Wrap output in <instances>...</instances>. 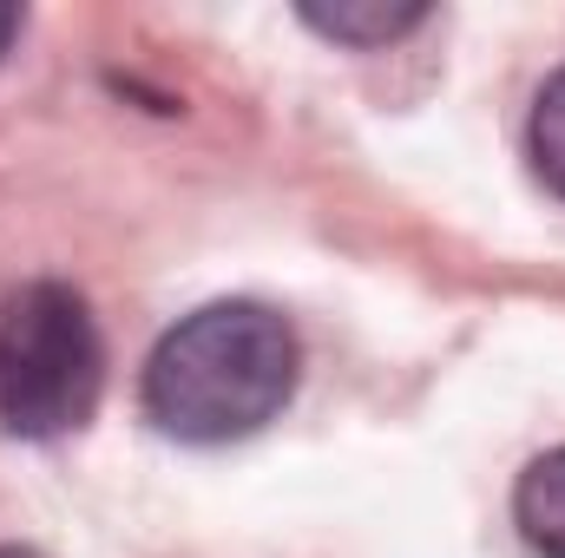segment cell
<instances>
[{
    "mask_svg": "<svg viewBox=\"0 0 565 558\" xmlns=\"http://www.w3.org/2000/svg\"><path fill=\"white\" fill-rule=\"evenodd\" d=\"M296 395V335L264 302H211L184 315L145 362V415L171 440H244Z\"/></svg>",
    "mask_w": 565,
    "mask_h": 558,
    "instance_id": "obj_1",
    "label": "cell"
},
{
    "mask_svg": "<svg viewBox=\"0 0 565 558\" xmlns=\"http://www.w3.org/2000/svg\"><path fill=\"white\" fill-rule=\"evenodd\" d=\"M106 348L79 289L26 282L0 302V427L20 440L73 433L99 408Z\"/></svg>",
    "mask_w": 565,
    "mask_h": 558,
    "instance_id": "obj_2",
    "label": "cell"
},
{
    "mask_svg": "<svg viewBox=\"0 0 565 558\" xmlns=\"http://www.w3.org/2000/svg\"><path fill=\"white\" fill-rule=\"evenodd\" d=\"M513 513H520V533H526L533 552L565 558V447L526 466V480L513 493Z\"/></svg>",
    "mask_w": 565,
    "mask_h": 558,
    "instance_id": "obj_3",
    "label": "cell"
},
{
    "mask_svg": "<svg viewBox=\"0 0 565 558\" xmlns=\"http://www.w3.org/2000/svg\"><path fill=\"white\" fill-rule=\"evenodd\" d=\"M309 26L335 33V40H355V46H375V40H395L422 20V7H309L302 13Z\"/></svg>",
    "mask_w": 565,
    "mask_h": 558,
    "instance_id": "obj_4",
    "label": "cell"
},
{
    "mask_svg": "<svg viewBox=\"0 0 565 558\" xmlns=\"http://www.w3.org/2000/svg\"><path fill=\"white\" fill-rule=\"evenodd\" d=\"M526 151H533V164H540L546 191H559V197H565V73L546 79V93H540V106H533Z\"/></svg>",
    "mask_w": 565,
    "mask_h": 558,
    "instance_id": "obj_5",
    "label": "cell"
},
{
    "mask_svg": "<svg viewBox=\"0 0 565 558\" xmlns=\"http://www.w3.org/2000/svg\"><path fill=\"white\" fill-rule=\"evenodd\" d=\"M13 33H20V7H0V53L13 46Z\"/></svg>",
    "mask_w": 565,
    "mask_h": 558,
    "instance_id": "obj_6",
    "label": "cell"
},
{
    "mask_svg": "<svg viewBox=\"0 0 565 558\" xmlns=\"http://www.w3.org/2000/svg\"><path fill=\"white\" fill-rule=\"evenodd\" d=\"M0 558H40V552H26V546H0Z\"/></svg>",
    "mask_w": 565,
    "mask_h": 558,
    "instance_id": "obj_7",
    "label": "cell"
}]
</instances>
